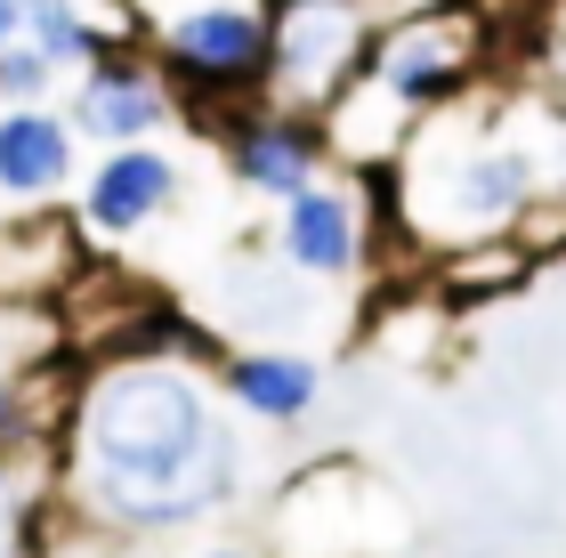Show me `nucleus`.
<instances>
[{
  "label": "nucleus",
  "mask_w": 566,
  "mask_h": 558,
  "mask_svg": "<svg viewBox=\"0 0 566 558\" xmlns=\"http://www.w3.org/2000/svg\"><path fill=\"white\" fill-rule=\"evenodd\" d=\"M219 404V365L202 372L187 348L97 357L65 389L57 494L114 535H163L227 510L243 486V438Z\"/></svg>",
  "instance_id": "1"
},
{
  "label": "nucleus",
  "mask_w": 566,
  "mask_h": 558,
  "mask_svg": "<svg viewBox=\"0 0 566 558\" xmlns=\"http://www.w3.org/2000/svg\"><path fill=\"white\" fill-rule=\"evenodd\" d=\"M405 155H413V170H437V194H429V211H413V227L446 219L453 243H478V235L518 227V211L543 194V162H534L518 138H502L485 114L421 122Z\"/></svg>",
  "instance_id": "2"
},
{
  "label": "nucleus",
  "mask_w": 566,
  "mask_h": 558,
  "mask_svg": "<svg viewBox=\"0 0 566 558\" xmlns=\"http://www.w3.org/2000/svg\"><path fill=\"white\" fill-rule=\"evenodd\" d=\"M485 57V24L478 9H405L380 24L373 57L365 73H356V106H380V122H389V146L405 155L413 146V130L429 114H446L461 90H470V73Z\"/></svg>",
  "instance_id": "3"
},
{
  "label": "nucleus",
  "mask_w": 566,
  "mask_h": 558,
  "mask_svg": "<svg viewBox=\"0 0 566 558\" xmlns=\"http://www.w3.org/2000/svg\"><path fill=\"white\" fill-rule=\"evenodd\" d=\"M268 24H275L268 106L324 122L356 90V73H365V57H373V41H380L389 17H380L373 0H275Z\"/></svg>",
  "instance_id": "4"
},
{
  "label": "nucleus",
  "mask_w": 566,
  "mask_h": 558,
  "mask_svg": "<svg viewBox=\"0 0 566 558\" xmlns=\"http://www.w3.org/2000/svg\"><path fill=\"white\" fill-rule=\"evenodd\" d=\"M268 57H275V24L268 9H243V0L187 9L154 41V65L170 73L178 97H268Z\"/></svg>",
  "instance_id": "5"
},
{
  "label": "nucleus",
  "mask_w": 566,
  "mask_h": 558,
  "mask_svg": "<svg viewBox=\"0 0 566 558\" xmlns=\"http://www.w3.org/2000/svg\"><path fill=\"white\" fill-rule=\"evenodd\" d=\"M178 114V90L163 65H146L138 49H122V57H97L82 73V90H73V130L97 138V146H146L163 138Z\"/></svg>",
  "instance_id": "6"
},
{
  "label": "nucleus",
  "mask_w": 566,
  "mask_h": 558,
  "mask_svg": "<svg viewBox=\"0 0 566 558\" xmlns=\"http://www.w3.org/2000/svg\"><path fill=\"white\" fill-rule=\"evenodd\" d=\"M227 170H235L251 194L292 202V194L316 187V170H324V122L283 114V106L235 114V122H227Z\"/></svg>",
  "instance_id": "7"
},
{
  "label": "nucleus",
  "mask_w": 566,
  "mask_h": 558,
  "mask_svg": "<svg viewBox=\"0 0 566 558\" xmlns=\"http://www.w3.org/2000/svg\"><path fill=\"white\" fill-rule=\"evenodd\" d=\"M275 260L300 267V275H324V284H340V275L365 267V211H356L348 187H307L275 211Z\"/></svg>",
  "instance_id": "8"
},
{
  "label": "nucleus",
  "mask_w": 566,
  "mask_h": 558,
  "mask_svg": "<svg viewBox=\"0 0 566 558\" xmlns=\"http://www.w3.org/2000/svg\"><path fill=\"white\" fill-rule=\"evenodd\" d=\"M178 202V155H163V138L114 146L82 187V227L90 235H138Z\"/></svg>",
  "instance_id": "9"
},
{
  "label": "nucleus",
  "mask_w": 566,
  "mask_h": 558,
  "mask_svg": "<svg viewBox=\"0 0 566 558\" xmlns=\"http://www.w3.org/2000/svg\"><path fill=\"white\" fill-rule=\"evenodd\" d=\"M219 389H227V404H235V413L292 429V421L316 413L324 365L307 357V348H235V357H219Z\"/></svg>",
  "instance_id": "10"
},
{
  "label": "nucleus",
  "mask_w": 566,
  "mask_h": 558,
  "mask_svg": "<svg viewBox=\"0 0 566 558\" xmlns=\"http://www.w3.org/2000/svg\"><path fill=\"white\" fill-rule=\"evenodd\" d=\"M73 122H57L49 106H9L0 114V194L17 202H49L73 179Z\"/></svg>",
  "instance_id": "11"
},
{
  "label": "nucleus",
  "mask_w": 566,
  "mask_h": 558,
  "mask_svg": "<svg viewBox=\"0 0 566 558\" xmlns=\"http://www.w3.org/2000/svg\"><path fill=\"white\" fill-rule=\"evenodd\" d=\"M24 41H41L57 65H97V57H122V49H138L130 17L114 9V0H24Z\"/></svg>",
  "instance_id": "12"
},
{
  "label": "nucleus",
  "mask_w": 566,
  "mask_h": 558,
  "mask_svg": "<svg viewBox=\"0 0 566 558\" xmlns=\"http://www.w3.org/2000/svg\"><path fill=\"white\" fill-rule=\"evenodd\" d=\"M41 502L49 486L33 477V462L0 453V558H41Z\"/></svg>",
  "instance_id": "13"
},
{
  "label": "nucleus",
  "mask_w": 566,
  "mask_h": 558,
  "mask_svg": "<svg viewBox=\"0 0 566 558\" xmlns=\"http://www.w3.org/2000/svg\"><path fill=\"white\" fill-rule=\"evenodd\" d=\"M57 57H49V49L41 41H17L9 49V57H0V106H41V97H49V82H57Z\"/></svg>",
  "instance_id": "14"
},
{
  "label": "nucleus",
  "mask_w": 566,
  "mask_h": 558,
  "mask_svg": "<svg viewBox=\"0 0 566 558\" xmlns=\"http://www.w3.org/2000/svg\"><path fill=\"white\" fill-rule=\"evenodd\" d=\"M24 41V0H0V57Z\"/></svg>",
  "instance_id": "15"
},
{
  "label": "nucleus",
  "mask_w": 566,
  "mask_h": 558,
  "mask_svg": "<svg viewBox=\"0 0 566 558\" xmlns=\"http://www.w3.org/2000/svg\"><path fill=\"white\" fill-rule=\"evenodd\" d=\"M202 558H251L243 543H211V550H202Z\"/></svg>",
  "instance_id": "16"
}]
</instances>
